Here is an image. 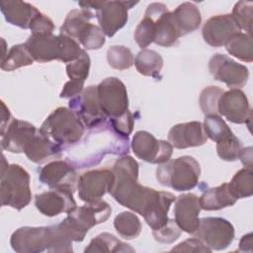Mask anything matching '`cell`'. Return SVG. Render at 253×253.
<instances>
[{
	"label": "cell",
	"mask_w": 253,
	"mask_h": 253,
	"mask_svg": "<svg viewBox=\"0 0 253 253\" xmlns=\"http://www.w3.org/2000/svg\"><path fill=\"white\" fill-rule=\"evenodd\" d=\"M114 180L110 195L122 206L139 213L154 229L164 226L169 217L168 211L176 197L163 191L142 186L138 183V163L134 158L124 155L113 166Z\"/></svg>",
	"instance_id": "6da1fadb"
},
{
	"label": "cell",
	"mask_w": 253,
	"mask_h": 253,
	"mask_svg": "<svg viewBox=\"0 0 253 253\" xmlns=\"http://www.w3.org/2000/svg\"><path fill=\"white\" fill-rule=\"evenodd\" d=\"M25 44L34 60L41 63L51 60L69 63L76 60L83 50L74 39L63 34L31 35Z\"/></svg>",
	"instance_id": "7a4b0ae2"
},
{
	"label": "cell",
	"mask_w": 253,
	"mask_h": 253,
	"mask_svg": "<svg viewBox=\"0 0 253 253\" xmlns=\"http://www.w3.org/2000/svg\"><path fill=\"white\" fill-rule=\"evenodd\" d=\"M39 131L65 148L76 144L82 138L85 126L71 109L59 107L45 119Z\"/></svg>",
	"instance_id": "3957f363"
},
{
	"label": "cell",
	"mask_w": 253,
	"mask_h": 253,
	"mask_svg": "<svg viewBox=\"0 0 253 253\" xmlns=\"http://www.w3.org/2000/svg\"><path fill=\"white\" fill-rule=\"evenodd\" d=\"M110 205L102 200L76 207L58 225L72 241H82L93 226L105 222L111 215Z\"/></svg>",
	"instance_id": "277c9868"
},
{
	"label": "cell",
	"mask_w": 253,
	"mask_h": 253,
	"mask_svg": "<svg viewBox=\"0 0 253 253\" xmlns=\"http://www.w3.org/2000/svg\"><path fill=\"white\" fill-rule=\"evenodd\" d=\"M0 177L1 205L18 211L27 207L32 200L28 171L18 164H8L2 155Z\"/></svg>",
	"instance_id": "5b68a950"
},
{
	"label": "cell",
	"mask_w": 253,
	"mask_h": 253,
	"mask_svg": "<svg viewBox=\"0 0 253 253\" xmlns=\"http://www.w3.org/2000/svg\"><path fill=\"white\" fill-rule=\"evenodd\" d=\"M201 167L192 156H181L169 159L156 169L157 181L166 187L178 192L194 189L200 179Z\"/></svg>",
	"instance_id": "8992f818"
},
{
	"label": "cell",
	"mask_w": 253,
	"mask_h": 253,
	"mask_svg": "<svg viewBox=\"0 0 253 253\" xmlns=\"http://www.w3.org/2000/svg\"><path fill=\"white\" fill-rule=\"evenodd\" d=\"M102 112L109 120L117 119L128 111V97L125 84L116 77H107L97 85Z\"/></svg>",
	"instance_id": "52a82bcc"
},
{
	"label": "cell",
	"mask_w": 253,
	"mask_h": 253,
	"mask_svg": "<svg viewBox=\"0 0 253 253\" xmlns=\"http://www.w3.org/2000/svg\"><path fill=\"white\" fill-rule=\"evenodd\" d=\"M193 235L211 250H223L234 239V227L221 217H203Z\"/></svg>",
	"instance_id": "ba28073f"
},
{
	"label": "cell",
	"mask_w": 253,
	"mask_h": 253,
	"mask_svg": "<svg viewBox=\"0 0 253 253\" xmlns=\"http://www.w3.org/2000/svg\"><path fill=\"white\" fill-rule=\"evenodd\" d=\"M71 109L88 128H99L107 126V117L102 112L98 100L97 86H88L83 92L70 99Z\"/></svg>",
	"instance_id": "9c48e42d"
},
{
	"label": "cell",
	"mask_w": 253,
	"mask_h": 253,
	"mask_svg": "<svg viewBox=\"0 0 253 253\" xmlns=\"http://www.w3.org/2000/svg\"><path fill=\"white\" fill-rule=\"evenodd\" d=\"M131 148L134 155L148 163L162 164L170 159L173 146L165 140H158L148 131L138 130L131 140Z\"/></svg>",
	"instance_id": "30bf717a"
},
{
	"label": "cell",
	"mask_w": 253,
	"mask_h": 253,
	"mask_svg": "<svg viewBox=\"0 0 253 253\" xmlns=\"http://www.w3.org/2000/svg\"><path fill=\"white\" fill-rule=\"evenodd\" d=\"M209 70L212 77L223 82L232 89H240L243 87L249 77L248 68L237 63L225 54L215 53L209 62Z\"/></svg>",
	"instance_id": "8fae6325"
},
{
	"label": "cell",
	"mask_w": 253,
	"mask_h": 253,
	"mask_svg": "<svg viewBox=\"0 0 253 253\" xmlns=\"http://www.w3.org/2000/svg\"><path fill=\"white\" fill-rule=\"evenodd\" d=\"M145 17L152 19L155 23L154 42L160 46H171L181 37L176 27L173 13L163 3H151L147 6Z\"/></svg>",
	"instance_id": "7c38bea8"
},
{
	"label": "cell",
	"mask_w": 253,
	"mask_h": 253,
	"mask_svg": "<svg viewBox=\"0 0 253 253\" xmlns=\"http://www.w3.org/2000/svg\"><path fill=\"white\" fill-rule=\"evenodd\" d=\"M137 2L130 1H100L96 10V18L102 32L107 37H113L128 20L127 10Z\"/></svg>",
	"instance_id": "4fadbf2b"
},
{
	"label": "cell",
	"mask_w": 253,
	"mask_h": 253,
	"mask_svg": "<svg viewBox=\"0 0 253 253\" xmlns=\"http://www.w3.org/2000/svg\"><path fill=\"white\" fill-rule=\"evenodd\" d=\"M113 180V171L107 168L94 169L82 174L77 181L80 200L86 203L101 200V198L109 192Z\"/></svg>",
	"instance_id": "5bb4252c"
},
{
	"label": "cell",
	"mask_w": 253,
	"mask_h": 253,
	"mask_svg": "<svg viewBox=\"0 0 253 253\" xmlns=\"http://www.w3.org/2000/svg\"><path fill=\"white\" fill-rule=\"evenodd\" d=\"M217 111L233 124H246L252 117L248 99L240 89L224 91L218 100Z\"/></svg>",
	"instance_id": "9a60e30c"
},
{
	"label": "cell",
	"mask_w": 253,
	"mask_h": 253,
	"mask_svg": "<svg viewBox=\"0 0 253 253\" xmlns=\"http://www.w3.org/2000/svg\"><path fill=\"white\" fill-rule=\"evenodd\" d=\"M42 184L50 189H76L77 173L75 167L65 160H53L44 165L39 174Z\"/></svg>",
	"instance_id": "2e32d148"
},
{
	"label": "cell",
	"mask_w": 253,
	"mask_h": 253,
	"mask_svg": "<svg viewBox=\"0 0 253 253\" xmlns=\"http://www.w3.org/2000/svg\"><path fill=\"white\" fill-rule=\"evenodd\" d=\"M241 30L230 14L215 15L204 24L202 35L205 42L213 47L225 45L229 40L239 34Z\"/></svg>",
	"instance_id": "e0dca14e"
},
{
	"label": "cell",
	"mask_w": 253,
	"mask_h": 253,
	"mask_svg": "<svg viewBox=\"0 0 253 253\" xmlns=\"http://www.w3.org/2000/svg\"><path fill=\"white\" fill-rule=\"evenodd\" d=\"M69 189H50L35 198L36 208L45 216H55L61 212L68 213L77 207Z\"/></svg>",
	"instance_id": "ac0fdd59"
},
{
	"label": "cell",
	"mask_w": 253,
	"mask_h": 253,
	"mask_svg": "<svg viewBox=\"0 0 253 253\" xmlns=\"http://www.w3.org/2000/svg\"><path fill=\"white\" fill-rule=\"evenodd\" d=\"M10 244L19 253L42 252L48 244V226L20 227L12 233Z\"/></svg>",
	"instance_id": "d6986e66"
},
{
	"label": "cell",
	"mask_w": 253,
	"mask_h": 253,
	"mask_svg": "<svg viewBox=\"0 0 253 253\" xmlns=\"http://www.w3.org/2000/svg\"><path fill=\"white\" fill-rule=\"evenodd\" d=\"M199 197L193 193L182 194L175 199V221L181 230L193 234L199 225L201 211Z\"/></svg>",
	"instance_id": "ffe728a7"
},
{
	"label": "cell",
	"mask_w": 253,
	"mask_h": 253,
	"mask_svg": "<svg viewBox=\"0 0 253 253\" xmlns=\"http://www.w3.org/2000/svg\"><path fill=\"white\" fill-rule=\"evenodd\" d=\"M168 140L173 147L185 149L205 144L208 136L204 130L203 124L193 121L172 126L168 132Z\"/></svg>",
	"instance_id": "44dd1931"
},
{
	"label": "cell",
	"mask_w": 253,
	"mask_h": 253,
	"mask_svg": "<svg viewBox=\"0 0 253 253\" xmlns=\"http://www.w3.org/2000/svg\"><path fill=\"white\" fill-rule=\"evenodd\" d=\"M38 132L36 126L31 123L15 119L2 134L1 147L12 153L24 152L28 142Z\"/></svg>",
	"instance_id": "7402d4cb"
},
{
	"label": "cell",
	"mask_w": 253,
	"mask_h": 253,
	"mask_svg": "<svg viewBox=\"0 0 253 253\" xmlns=\"http://www.w3.org/2000/svg\"><path fill=\"white\" fill-rule=\"evenodd\" d=\"M62 150L60 145L42 136L39 131L28 142L24 152L30 161L41 164L61 157Z\"/></svg>",
	"instance_id": "603a6c76"
},
{
	"label": "cell",
	"mask_w": 253,
	"mask_h": 253,
	"mask_svg": "<svg viewBox=\"0 0 253 253\" xmlns=\"http://www.w3.org/2000/svg\"><path fill=\"white\" fill-rule=\"evenodd\" d=\"M0 9L9 24L22 29H30L33 18L40 12L32 4L20 0L1 1Z\"/></svg>",
	"instance_id": "cb8c5ba5"
},
{
	"label": "cell",
	"mask_w": 253,
	"mask_h": 253,
	"mask_svg": "<svg viewBox=\"0 0 253 253\" xmlns=\"http://www.w3.org/2000/svg\"><path fill=\"white\" fill-rule=\"evenodd\" d=\"M200 206L205 211H218L233 206L237 199L231 193L228 183L208 189L199 198Z\"/></svg>",
	"instance_id": "d4e9b609"
},
{
	"label": "cell",
	"mask_w": 253,
	"mask_h": 253,
	"mask_svg": "<svg viewBox=\"0 0 253 253\" xmlns=\"http://www.w3.org/2000/svg\"><path fill=\"white\" fill-rule=\"evenodd\" d=\"M172 13L181 37L197 30L202 22V16L199 8L191 2H184L180 4L174 11H172Z\"/></svg>",
	"instance_id": "484cf974"
},
{
	"label": "cell",
	"mask_w": 253,
	"mask_h": 253,
	"mask_svg": "<svg viewBox=\"0 0 253 253\" xmlns=\"http://www.w3.org/2000/svg\"><path fill=\"white\" fill-rule=\"evenodd\" d=\"M94 17L95 14L89 9H73L67 14L62 26L60 27V34L77 40L80 33Z\"/></svg>",
	"instance_id": "4316f807"
},
{
	"label": "cell",
	"mask_w": 253,
	"mask_h": 253,
	"mask_svg": "<svg viewBox=\"0 0 253 253\" xmlns=\"http://www.w3.org/2000/svg\"><path fill=\"white\" fill-rule=\"evenodd\" d=\"M84 252H100V253H117V252H134L128 244L121 241L115 235L103 232L91 240Z\"/></svg>",
	"instance_id": "83f0119b"
},
{
	"label": "cell",
	"mask_w": 253,
	"mask_h": 253,
	"mask_svg": "<svg viewBox=\"0 0 253 253\" xmlns=\"http://www.w3.org/2000/svg\"><path fill=\"white\" fill-rule=\"evenodd\" d=\"M134 65L140 74L157 77L163 67V58L155 50L144 48L136 54Z\"/></svg>",
	"instance_id": "f1b7e54d"
},
{
	"label": "cell",
	"mask_w": 253,
	"mask_h": 253,
	"mask_svg": "<svg viewBox=\"0 0 253 253\" xmlns=\"http://www.w3.org/2000/svg\"><path fill=\"white\" fill-rule=\"evenodd\" d=\"M229 54L244 62H252L253 60V44L251 34L239 33L232 37L225 44Z\"/></svg>",
	"instance_id": "f546056e"
},
{
	"label": "cell",
	"mask_w": 253,
	"mask_h": 253,
	"mask_svg": "<svg viewBox=\"0 0 253 253\" xmlns=\"http://www.w3.org/2000/svg\"><path fill=\"white\" fill-rule=\"evenodd\" d=\"M34 61L26 44L19 43L13 45L5 57L1 59V69L4 71H13L20 67L32 65Z\"/></svg>",
	"instance_id": "4dcf8cb0"
},
{
	"label": "cell",
	"mask_w": 253,
	"mask_h": 253,
	"mask_svg": "<svg viewBox=\"0 0 253 253\" xmlns=\"http://www.w3.org/2000/svg\"><path fill=\"white\" fill-rule=\"evenodd\" d=\"M203 126L208 138H211L216 143L225 141L234 136L229 126L219 115L206 116Z\"/></svg>",
	"instance_id": "1f68e13d"
},
{
	"label": "cell",
	"mask_w": 253,
	"mask_h": 253,
	"mask_svg": "<svg viewBox=\"0 0 253 253\" xmlns=\"http://www.w3.org/2000/svg\"><path fill=\"white\" fill-rule=\"evenodd\" d=\"M114 226L119 235L125 239H133L137 237L141 231L139 218L130 211L119 213L115 217Z\"/></svg>",
	"instance_id": "d6a6232c"
},
{
	"label": "cell",
	"mask_w": 253,
	"mask_h": 253,
	"mask_svg": "<svg viewBox=\"0 0 253 253\" xmlns=\"http://www.w3.org/2000/svg\"><path fill=\"white\" fill-rule=\"evenodd\" d=\"M229 189L236 199L251 197L253 194V172L250 168L237 171L228 183Z\"/></svg>",
	"instance_id": "836d02e7"
},
{
	"label": "cell",
	"mask_w": 253,
	"mask_h": 253,
	"mask_svg": "<svg viewBox=\"0 0 253 253\" xmlns=\"http://www.w3.org/2000/svg\"><path fill=\"white\" fill-rule=\"evenodd\" d=\"M109 65L118 70L130 68L134 64V57L131 50L124 45H112L107 50Z\"/></svg>",
	"instance_id": "e575fe53"
},
{
	"label": "cell",
	"mask_w": 253,
	"mask_h": 253,
	"mask_svg": "<svg viewBox=\"0 0 253 253\" xmlns=\"http://www.w3.org/2000/svg\"><path fill=\"white\" fill-rule=\"evenodd\" d=\"M47 252L70 253L73 251L72 240L63 232L58 224L48 226Z\"/></svg>",
	"instance_id": "d590c367"
},
{
	"label": "cell",
	"mask_w": 253,
	"mask_h": 253,
	"mask_svg": "<svg viewBox=\"0 0 253 253\" xmlns=\"http://www.w3.org/2000/svg\"><path fill=\"white\" fill-rule=\"evenodd\" d=\"M224 90L217 86L206 87L201 92L199 103H200L201 110L205 116L219 115L217 111V104Z\"/></svg>",
	"instance_id": "8d00e7d4"
},
{
	"label": "cell",
	"mask_w": 253,
	"mask_h": 253,
	"mask_svg": "<svg viewBox=\"0 0 253 253\" xmlns=\"http://www.w3.org/2000/svg\"><path fill=\"white\" fill-rule=\"evenodd\" d=\"M240 30H244L246 33H252V21H253V3L247 1H238L230 14Z\"/></svg>",
	"instance_id": "74e56055"
},
{
	"label": "cell",
	"mask_w": 253,
	"mask_h": 253,
	"mask_svg": "<svg viewBox=\"0 0 253 253\" xmlns=\"http://www.w3.org/2000/svg\"><path fill=\"white\" fill-rule=\"evenodd\" d=\"M77 41L82 43L86 49H100L106 42L105 34L101 28L89 23L80 33Z\"/></svg>",
	"instance_id": "f35d334b"
},
{
	"label": "cell",
	"mask_w": 253,
	"mask_h": 253,
	"mask_svg": "<svg viewBox=\"0 0 253 253\" xmlns=\"http://www.w3.org/2000/svg\"><path fill=\"white\" fill-rule=\"evenodd\" d=\"M90 57L88 53L83 49L80 56L66 65V73L71 81L83 83L89 75L90 70Z\"/></svg>",
	"instance_id": "ab89813d"
},
{
	"label": "cell",
	"mask_w": 253,
	"mask_h": 253,
	"mask_svg": "<svg viewBox=\"0 0 253 253\" xmlns=\"http://www.w3.org/2000/svg\"><path fill=\"white\" fill-rule=\"evenodd\" d=\"M154 38L155 23L152 19L144 16V18L139 22L134 30V40L139 47L144 49L154 42Z\"/></svg>",
	"instance_id": "60d3db41"
},
{
	"label": "cell",
	"mask_w": 253,
	"mask_h": 253,
	"mask_svg": "<svg viewBox=\"0 0 253 253\" xmlns=\"http://www.w3.org/2000/svg\"><path fill=\"white\" fill-rule=\"evenodd\" d=\"M241 149L242 143L235 135L225 141L216 143L217 155L225 161H234L238 159Z\"/></svg>",
	"instance_id": "b9f144b4"
},
{
	"label": "cell",
	"mask_w": 253,
	"mask_h": 253,
	"mask_svg": "<svg viewBox=\"0 0 253 253\" xmlns=\"http://www.w3.org/2000/svg\"><path fill=\"white\" fill-rule=\"evenodd\" d=\"M181 228L176 223L175 219L169 218L167 223L159 229L152 230V235L155 240L161 243H172L181 235Z\"/></svg>",
	"instance_id": "7bdbcfd3"
},
{
	"label": "cell",
	"mask_w": 253,
	"mask_h": 253,
	"mask_svg": "<svg viewBox=\"0 0 253 253\" xmlns=\"http://www.w3.org/2000/svg\"><path fill=\"white\" fill-rule=\"evenodd\" d=\"M134 125V119L129 110L123 116L110 120V126L112 129L120 136L124 138H128V135L131 133Z\"/></svg>",
	"instance_id": "ee69618b"
},
{
	"label": "cell",
	"mask_w": 253,
	"mask_h": 253,
	"mask_svg": "<svg viewBox=\"0 0 253 253\" xmlns=\"http://www.w3.org/2000/svg\"><path fill=\"white\" fill-rule=\"evenodd\" d=\"M32 35H47L52 34L54 30L53 22L42 12H39L30 24Z\"/></svg>",
	"instance_id": "f6af8a7d"
},
{
	"label": "cell",
	"mask_w": 253,
	"mask_h": 253,
	"mask_svg": "<svg viewBox=\"0 0 253 253\" xmlns=\"http://www.w3.org/2000/svg\"><path fill=\"white\" fill-rule=\"evenodd\" d=\"M171 251L177 252H211V250L206 246L199 238H189L177 246L173 247Z\"/></svg>",
	"instance_id": "bcb514c9"
},
{
	"label": "cell",
	"mask_w": 253,
	"mask_h": 253,
	"mask_svg": "<svg viewBox=\"0 0 253 253\" xmlns=\"http://www.w3.org/2000/svg\"><path fill=\"white\" fill-rule=\"evenodd\" d=\"M84 90V84L75 82V81H67L64 86L62 91L60 92V98H74L78 95H80Z\"/></svg>",
	"instance_id": "7dc6e473"
},
{
	"label": "cell",
	"mask_w": 253,
	"mask_h": 253,
	"mask_svg": "<svg viewBox=\"0 0 253 253\" xmlns=\"http://www.w3.org/2000/svg\"><path fill=\"white\" fill-rule=\"evenodd\" d=\"M238 158L241 160L242 164L246 168L252 169V147L248 146L241 149Z\"/></svg>",
	"instance_id": "c3c4849f"
},
{
	"label": "cell",
	"mask_w": 253,
	"mask_h": 253,
	"mask_svg": "<svg viewBox=\"0 0 253 253\" xmlns=\"http://www.w3.org/2000/svg\"><path fill=\"white\" fill-rule=\"evenodd\" d=\"M1 107H2V111H1V135H2L9 126L8 123L11 119V114L3 101H1Z\"/></svg>",
	"instance_id": "681fc988"
},
{
	"label": "cell",
	"mask_w": 253,
	"mask_h": 253,
	"mask_svg": "<svg viewBox=\"0 0 253 253\" xmlns=\"http://www.w3.org/2000/svg\"><path fill=\"white\" fill-rule=\"evenodd\" d=\"M252 236L253 235L251 232L242 236V238L239 242L238 251H242V252H251L252 251Z\"/></svg>",
	"instance_id": "f907efd6"
}]
</instances>
